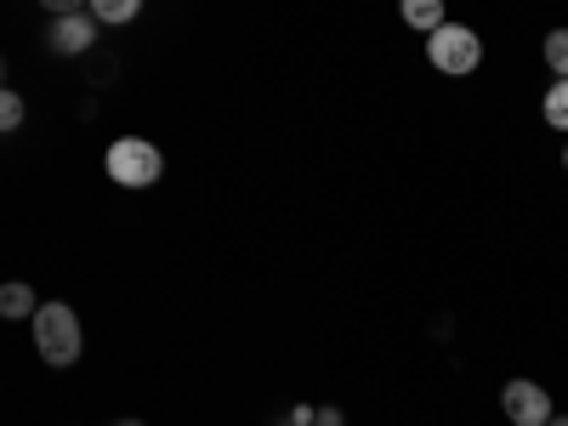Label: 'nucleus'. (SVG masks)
Listing matches in <instances>:
<instances>
[{
  "mask_svg": "<svg viewBox=\"0 0 568 426\" xmlns=\"http://www.w3.org/2000/svg\"><path fill=\"white\" fill-rule=\"evenodd\" d=\"M34 353L52 369H69L80 358V318H74L69 302H40L34 307Z\"/></svg>",
  "mask_w": 568,
  "mask_h": 426,
  "instance_id": "f257e3e1",
  "label": "nucleus"
},
{
  "mask_svg": "<svg viewBox=\"0 0 568 426\" xmlns=\"http://www.w3.org/2000/svg\"><path fill=\"white\" fill-rule=\"evenodd\" d=\"M426 63H433L438 74H455V80L478 74V63H484V34L466 29V23H438L433 34H426Z\"/></svg>",
  "mask_w": 568,
  "mask_h": 426,
  "instance_id": "f03ea898",
  "label": "nucleus"
},
{
  "mask_svg": "<svg viewBox=\"0 0 568 426\" xmlns=\"http://www.w3.org/2000/svg\"><path fill=\"white\" fill-rule=\"evenodd\" d=\"M103 171L120 182V187H154L165 176V154L154 149L149 136H114L109 154H103Z\"/></svg>",
  "mask_w": 568,
  "mask_h": 426,
  "instance_id": "7ed1b4c3",
  "label": "nucleus"
},
{
  "mask_svg": "<svg viewBox=\"0 0 568 426\" xmlns=\"http://www.w3.org/2000/svg\"><path fill=\"white\" fill-rule=\"evenodd\" d=\"M500 409H506L511 426H546V420L557 415L551 393H546L540 382H529V375H517V382L500 387Z\"/></svg>",
  "mask_w": 568,
  "mask_h": 426,
  "instance_id": "20e7f679",
  "label": "nucleus"
},
{
  "mask_svg": "<svg viewBox=\"0 0 568 426\" xmlns=\"http://www.w3.org/2000/svg\"><path fill=\"white\" fill-rule=\"evenodd\" d=\"M103 23L91 12H69V18H52V29H45V52L52 58H85L91 45H98Z\"/></svg>",
  "mask_w": 568,
  "mask_h": 426,
  "instance_id": "39448f33",
  "label": "nucleus"
},
{
  "mask_svg": "<svg viewBox=\"0 0 568 426\" xmlns=\"http://www.w3.org/2000/svg\"><path fill=\"white\" fill-rule=\"evenodd\" d=\"M34 307H40V296H34V284H23V278H12V284H0V318H34Z\"/></svg>",
  "mask_w": 568,
  "mask_h": 426,
  "instance_id": "423d86ee",
  "label": "nucleus"
},
{
  "mask_svg": "<svg viewBox=\"0 0 568 426\" xmlns=\"http://www.w3.org/2000/svg\"><path fill=\"white\" fill-rule=\"evenodd\" d=\"M398 12H404V23H409L415 34H433L438 23H449V18H444V0H398Z\"/></svg>",
  "mask_w": 568,
  "mask_h": 426,
  "instance_id": "0eeeda50",
  "label": "nucleus"
},
{
  "mask_svg": "<svg viewBox=\"0 0 568 426\" xmlns=\"http://www.w3.org/2000/svg\"><path fill=\"white\" fill-rule=\"evenodd\" d=\"M85 12L98 23H131L142 12V0H85Z\"/></svg>",
  "mask_w": 568,
  "mask_h": 426,
  "instance_id": "6e6552de",
  "label": "nucleus"
},
{
  "mask_svg": "<svg viewBox=\"0 0 568 426\" xmlns=\"http://www.w3.org/2000/svg\"><path fill=\"white\" fill-rule=\"evenodd\" d=\"M540 114H546V125H551V131H568V80H557V85L546 91Z\"/></svg>",
  "mask_w": 568,
  "mask_h": 426,
  "instance_id": "1a4fd4ad",
  "label": "nucleus"
},
{
  "mask_svg": "<svg viewBox=\"0 0 568 426\" xmlns=\"http://www.w3.org/2000/svg\"><path fill=\"white\" fill-rule=\"evenodd\" d=\"M540 52H546V69H551L557 80H568V29H551Z\"/></svg>",
  "mask_w": 568,
  "mask_h": 426,
  "instance_id": "9d476101",
  "label": "nucleus"
},
{
  "mask_svg": "<svg viewBox=\"0 0 568 426\" xmlns=\"http://www.w3.org/2000/svg\"><path fill=\"white\" fill-rule=\"evenodd\" d=\"M23 114H29V109H23V98H18L12 85H0V136L18 131V125H23Z\"/></svg>",
  "mask_w": 568,
  "mask_h": 426,
  "instance_id": "9b49d317",
  "label": "nucleus"
},
{
  "mask_svg": "<svg viewBox=\"0 0 568 426\" xmlns=\"http://www.w3.org/2000/svg\"><path fill=\"white\" fill-rule=\"evenodd\" d=\"M313 409H318V404H291V415H284L278 426H313Z\"/></svg>",
  "mask_w": 568,
  "mask_h": 426,
  "instance_id": "f8f14e48",
  "label": "nucleus"
},
{
  "mask_svg": "<svg viewBox=\"0 0 568 426\" xmlns=\"http://www.w3.org/2000/svg\"><path fill=\"white\" fill-rule=\"evenodd\" d=\"M40 7L52 18H69V12H85V0H40Z\"/></svg>",
  "mask_w": 568,
  "mask_h": 426,
  "instance_id": "ddd939ff",
  "label": "nucleus"
},
{
  "mask_svg": "<svg viewBox=\"0 0 568 426\" xmlns=\"http://www.w3.org/2000/svg\"><path fill=\"white\" fill-rule=\"evenodd\" d=\"M313 426H347V415L336 404H324V409H313Z\"/></svg>",
  "mask_w": 568,
  "mask_h": 426,
  "instance_id": "4468645a",
  "label": "nucleus"
},
{
  "mask_svg": "<svg viewBox=\"0 0 568 426\" xmlns=\"http://www.w3.org/2000/svg\"><path fill=\"white\" fill-rule=\"evenodd\" d=\"M546 426H568V415H551V420H546Z\"/></svg>",
  "mask_w": 568,
  "mask_h": 426,
  "instance_id": "2eb2a0df",
  "label": "nucleus"
},
{
  "mask_svg": "<svg viewBox=\"0 0 568 426\" xmlns=\"http://www.w3.org/2000/svg\"><path fill=\"white\" fill-rule=\"evenodd\" d=\"M114 426H149V420H114Z\"/></svg>",
  "mask_w": 568,
  "mask_h": 426,
  "instance_id": "dca6fc26",
  "label": "nucleus"
},
{
  "mask_svg": "<svg viewBox=\"0 0 568 426\" xmlns=\"http://www.w3.org/2000/svg\"><path fill=\"white\" fill-rule=\"evenodd\" d=\"M0 80H7V58H0Z\"/></svg>",
  "mask_w": 568,
  "mask_h": 426,
  "instance_id": "f3484780",
  "label": "nucleus"
},
{
  "mask_svg": "<svg viewBox=\"0 0 568 426\" xmlns=\"http://www.w3.org/2000/svg\"><path fill=\"white\" fill-rule=\"evenodd\" d=\"M562 165H568V149H562Z\"/></svg>",
  "mask_w": 568,
  "mask_h": 426,
  "instance_id": "a211bd4d",
  "label": "nucleus"
}]
</instances>
